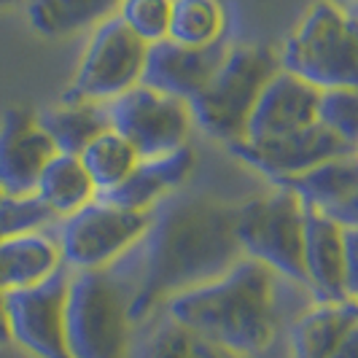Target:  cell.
<instances>
[{"instance_id": "6da1fadb", "label": "cell", "mask_w": 358, "mask_h": 358, "mask_svg": "<svg viewBox=\"0 0 358 358\" xmlns=\"http://www.w3.org/2000/svg\"><path fill=\"white\" fill-rule=\"evenodd\" d=\"M240 259L237 208L176 192L148 213L138 243L108 269L127 288L132 323H145L170 296L224 275Z\"/></svg>"}, {"instance_id": "7a4b0ae2", "label": "cell", "mask_w": 358, "mask_h": 358, "mask_svg": "<svg viewBox=\"0 0 358 358\" xmlns=\"http://www.w3.org/2000/svg\"><path fill=\"white\" fill-rule=\"evenodd\" d=\"M275 272L243 256L224 275L170 296L162 310L243 358L264 353L278 334Z\"/></svg>"}, {"instance_id": "3957f363", "label": "cell", "mask_w": 358, "mask_h": 358, "mask_svg": "<svg viewBox=\"0 0 358 358\" xmlns=\"http://www.w3.org/2000/svg\"><path fill=\"white\" fill-rule=\"evenodd\" d=\"M280 71V52L264 43L229 46L208 87L189 103L194 124L224 145L245 138V127L259 94Z\"/></svg>"}, {"instance_id": "277c9868", "label": "cell", "mask_w": 358, "mask_h": 358, "mask_svg": "<svg viewBox=\"0 0 358 358\" xmlns=\"http://www.w3.org/2000/svg\"><path fill=\"white\" fill-rule=\"evenodd\" d=\"M280 68L315 90L358 87V22L331 0H318L280 49Z\"/></svg>"}, {"instance_id": "5b68a950", "label": "cell", "mask_w": 358, "mask_h": 358, "mask_svg": "<svg viewBox=\"0 0 358 358\" xmlns=\"http://www.w3.org/2000/svg\"><path fill=\"white\" fill-rule=\"evenodd\" d=\"M129 296L110 269L71 272L65 302V340L71 358H127Z\"/></svg>"}, {"instance_id": "8992f818", "label": "cell", "mask_w": 358, "mask_h": 358, "mask_svg": "<svg viewBox=\"0 0 358 358\" xmlns=\"http://www.w3.org/2000/svg\"><path fill=\"white\" fill-rule=\"evenodd\" d=\"M237 243L243 256L275 275L307 286L305 278V205L294 192L272 186L264 197L237 205Z\"/></svg>"}, {"instance_id": "52a82bcc", "label": "cell", "mask_w": 358, "mask_h": 358, "mask_svg": "<svg viewBox=\"0 0 358 358\" xmlns=\"http://www.w3.org/2000/svg\"><path fill=\"white\" fill-rule=\"evenodd\" d=\"M148 213L124 210L94 197L81 210L59 218L57 245L62 267L71 272L108 269L138 243L148 224Z\"/></svg>"}, {"instance_id": "ba28073f", "label": "cell", "mask_w": 358, "mask_h": 358, "mask_svg": "<svg viewBox=\"0 0 358 358\" xmlns=\"http://www.w3.org/2000/svg\"><path fill=\"white\" fill-rule=\"evenodd\" d=\"M145 52H148V43L132 36L119 17L100 22L92 30L90 43L78 62V71L62 97L65 100H94V103L116 100L119 94L141 84Z\"/></svg>"}, {"instance_id": "9c48e42d", "label": "cell", "mask_w": 358, "mask_h": 358, "mask_svg": "<svg viewBox=\"0 0 358 358\" xmlns=\"http://www.w3.org/2000/svg\"><path fill=\"white\" fill-rule=\"evenodd\" d=\"M110 129L138 151L141 159L170 154L189 143L192 110L183 100L138 84L108 103Z\"/></svg>"}, {"instance_id": "30bf717a", "label": "cell", "mask_w": 358, "mask_h": 358, "mask_svg": "<svg viewBox=\"0 0 358 358\" xmlns=\"http://www.w3.org/2000/svg\"><path fill=\"white\" fill-rule=\"evenodd\" d=\"M71 269L57 267L33 286L6 291V315L11 342L36 358H71L65 340V302Z\"/></svg>"}, {"instance_id": "8fae6325", "label": "cell", "mask_w": 358, "mask_h": 358, "mask_svg": "<svg viewBox=\"0 0 358 358\" xmlns=\"http://www.w3.org/2000/svg\"><path fill=\"white\" fill-rule=\"evenodd\" d=\"M229 154L243 164H248L251 170L262 173L272 183H280L294 176H302L307 170H313L315 164L326 159H334L342 154H350L353 148L345 145L340 138H334L326 127L315 124L288 132L280 138H269V141H237L229 143Z\"/></svg>"}, {"instance_id": "7c38bea8", "label": "cell", "mask_w": 358, "mask_h": 358, "mask_svg": "<svg viewBox=\"0 0 358 358\" xmlns=\"http://www.w3.org/2000/svg\"><path fill=\"white\" fill-rule=\"evenodd\" d=\"M57 148L33 108L14 106L0 119V194L33 197Z\"/></svg>"}, {"instance_id": "4fadbf2b", "label": "cell", "mask_w": 358, "mask_h": 358, "mask_svg": "<svg viewBox=\"0 0 358 358\" xmlns=\"http://www.w3.org/2000/svg\"><path fill=\"white\" fill-rule=\"evenodd\" d=\"M229 52V41L221 38L210 46H183L170 38L148 46L141 84L183 100L186 106L208 87L218 65Z\"/></svg>"}, {"instance_id": "5bb4252c", "label": "cell", "mask_w": 358, "mask_h": 358, "mask_svg": "<svg viewBox=\"0 0 358 358\" xmlns=\"http://www.w3.org/2000/svg\"><path fill=\"white\" fill-rule=\"evenodd\" d=\"M318 100H321V90L310 87L307 81L280 68L259 94V103L248 119L243 141H251V143L269 141V138H280L315 124Z\"/></svg>"}, {"instance_id": "9a60e30c", "label": "cell", "mask_w": 358, "mask_h": 358, "mask_svg": "<svg viewBox=\"0 0 358 358\" xmlns=\"http://www.w3.org/2000/svg\"><path fill=\"white\" fill-rule=\"evenodd\" d=\"M194 164H197V154L189 143L170 151V154L141 159L138 167L116 189L97 194V199H103L108 205H116V208H124V210L148 213L164 197L180 192V186L194 173Z\"/></svg>"}, {"instance_id": "2e32d148", "label": "cell", "mask_w": 358, "mask_h": 358, "mask_svg": "<svg viewBox=\"0 0 358 358\" xmlns=\"http://www.w3.org/2000/svg\"><path fill=\"white\" fill-rule=\"evenodd\" d=\"M305 278L315 302H342L345 296V245L342 227L326 213L305 208Z\"/></svg>"}, {"instance_id": "e0dca14e", "label": "cell", "mask_w": 358, "mask_h": 358, "mask_svg": "<svg viewBox=\"0 0 358 358\" xmlns=\"http://www.w3.org/2000/svg\"><path fill=\"white\" fill-rule=\"evenodd\" d=\"M62 267L57 237L46 229L0 240V294L33 286Z\"/></svg>"}, {"instance_id": "ac0fdd59", "label": "cell", "mask_w": 358, "mask_h": 358, "mask_svg": "<svg viewBox=\"0 0 358 358\" xmlns=\"http://www.w3.org/2000/svg\"><path fill=\"white\" fill-rule=\"evenodd\" d=\"M358 321V302H315L291 329V358H331L348 329Z\"/></svg>"}, {"instance_id": "d6986e66", "label": "cell", "mask_w": 358, "mask_h": 358, "mask_svg": "<svg viewBox=\"0 0 358 358\" xmlns=\"http://www.w3.org/2000/svg\"><path fill=\"white\" fill-rule=\"evenodd\" d=\"M41 127L52 138L54 148L59 154L81 157V151L106 129H110L108 103L94 100H59L57 106L38 113Z\"/></svg>"}, {"instance_id": "ffe728a7", "label": "cell", "mask_w": 358, "mask_h": 358, "mask_svg": "<svg viewBox=\"0 0 358 358\" xmlns=\"http://www.w3.org/2000/svg\"><path fill=\"white\" fill-rule=\"evenodd\" d=\"M272 186H283L294 192L296 199L305 205L307 210L326 213L334 205H340L345 197H350L358 189V157L356 151L342 154L334 159H326L307 170L302 176H294Z\"/></svg>"}, {"instance_id": "44dd1931", "label": "cell", "mask_w": 358, "mask_h": 358, "mask_svg": "<svg viewBox=\"0 0 358 358\" xmlns=\"http://www.w3.org/2000/svg\"><path fill=\"white\" fill-rule=\"evenodd\" d=\"M135 358H243L202 337L199 331L173 321L164 310H157L148 321L141 342L135 345Z\"/></svg>"}, {"instance_id": "7402d4cb", "label": "cell", "mask_w": 358, "mask_h": 358, "mask_svg": "<svg viewBox=\"0 0 358 358\" xmlns=\"http://www.w3.org/2000/svg\"><path fill=\"white\" fill-rule=\"evenodd\" d=\"M122 0H27L33 30L46 38H65L94 30L100 22L116 17Z\"/></svg>"}, {"instance_id": "603a6c76", "label": "cell", "mask_w": 358, "mask_h": 358, "mask_svg": "<svg viewBox=\"0 0 358 358\" xmlns=\"http://www.w3.org/2000/svg\"><path fill=\"white\" fill-rule=\"evenodd\" d=\"M36 197L46 205V210L54 218H65L90 205L97 197V189L78 157L57 151L38 178Z\"/></svg>"}, {"instance_id": "cb8c5ba5", "label": "cell", "mask_w": 358, "mask_h": 358, "mask_svg": "<svg viewBox=\"0 0 358 358\" xmlns=\"http://www.w3.org/2000/svg\"><path fill=\"white\" fill-rule=\"evenodd\" d=\"M167 38L183 46H210L227 38V11L221 0H173Z\"/></svg>"}, {"instance_id": "d4e9b609", "label": "cell", "mask_w": 358, "mask_h": 358, "mask_svg": "<svg viewBox=\"0 0 358 358\" xmlns=\"http://www.w3.org/2000/svg\"><path fill=\"white\" fill-rule=\"evenodd\" d=\"M81 164L90 173L92 183L97 189V194L116 189L122 180L138 167V151L127 143L124 138L113 129H106L103 135H97L84 151H81Z\"/></svg>"}, {"instance_id": "484cf974", "label": "cell", "mask_w": 358, "mask_h": 358, "mask_svg": "<svg viewBox=\"0 0 358 358\" xmlns=\"http://www.w3.org/2000/svg\"><path fill=\"white\" fill-rule=\"evenodd\" d=\"M318 124L356 151L358 145V87L323 90L318 100Z\"/></svg>"}, {"instance_id": "4316f807", "label": "cell", "mask_w": 358, "mask_h": 358, "mask_svg": "<svg viewBox=\"0 0 358 358\" xmlns=\"http://www.w3.org/2000/svg\"><path fill=\"white\" fill-rule=\"evenodd\" d=\"M170 8H173V0H122L116 17L122 19V24L132 36H138L151 46L167 38Z\"/></svg>"}, {"instance_id": "83f0119b", "label": "cell", "mask_w": 358, "mask_h": 358, "mask_svg": "<svg viewBox=\"0 0 358 358\" xmlns=\"http://www.w3.org/2000/svg\"><path fill=\"white\" fill-rule=\"evenodd\" d=\"M52 221H57L46 205L33 197H0V240H8L14 234L46 229Z\"/></svg>"}, {"instance_id": "f1b7e54d", "label": "cell", "mask_w": 358, "mask_h": 358, "mask_svg": "<svg viewBox=\"0 0 358 358\" xmlns=\"http://www.w3.org/2000/svg\"><path fill=\"white\" fill-rule=\"evenodd\" d=\"M345 245V296L358 302V229H342Z\"/></svg>"}, {"instance_id": "f546056e", "label": "cell", "mask_w": 358, "mask_h": 358, "mask_svg": "<svg viewBox=\"0 0 358 358\" xmlns=\"http://www.w3.org/2000/svg\"><path fill=\"white\" fill-rule=\"evenodd\" d=\"M326 215L342 227V229H358V189L350 194V197H345L340 205H334L331 210H326Z\"/></svg>"}, {"instance_id": "4dcf8cb0", "label": "cell", "mask_w": 358, "mask_h": 358, "mask_svg": "<svg viewBox=\"0 0 358 358\" xmlns=\"http://www.w3.org/2000/svg\"><path fill=\"white\" fill-rule=\"evenodd\" d=\"M331 358H358V321L348 329V334L342 337V342L331 353Z\"/></svg>"}, {"instance_id": "1f68e13d", "label": "cell", "mask_w": 358, "mask_h": 358, "mask_svg": "<svg viewBox=\"0 0 358 358\" xmlns=\"http://www.w3.org/2000/svg\"><path fill=\"white\" fill-rule=\"evenodd\" d=\"M11 342V331H8V315H6V296L0 294V345Z\"/></svg>"}, {"instance_id": "d6a6232c", "label": "cell", "mask_w": 358, "mask_h": 358, "mask_svg": "<svg viewBox=\"0 0 358 358\" xmlns=\"http://www.w3.org/2000/svg\"><path fill=\"white\" fill-rule=\"evenodd\" d=\"M27 0H0V8H14V6H22Z\"/></svg>"}, {"instance_id": "836d02e7", "label": "cell", "mask_w": 358, "mask_h": 358, "mask_svg": "<svg viewBox=\"0 0 358 358\" xmlns=\"http://www.w3.org/2000/svg\"><path fill=\"white\" fill-rule=\"evenodd\" d=\"M348 11H350V17H353V19L358 22V0H356V3H350V6H348Z\"/></svg>"}, {"instance_id": "e575fe53", "label": "cell", "mask_w": 358, "mask_h": 358, "mask_svg": "<svg viewBox=\"0 0 358 358\" xmlns=\"http://www.w3.org/2000/svg\"><path fill=\"white\" fill-rule=\"evenodd\" d=\"M331 3H337V6H342V8H348V6L356 3V0H331Z\"/></svg>"}, {"instance_id": "d590c367", "label": "cell", "mask_w": 358, "mask_h": 358, "mask_svg": "<svg viewBox=\"0 0 358 358\" xmlns=\"http://www.w3.org/2000/svg\"><path fill=\"white\" fill-rule=\"evenodd\" d=\"M356 157H358V145H356Z\"/></svg>"}, {"instance_id": "8d00e7d4", "label": "cell", "mask_w": 358, "mask_h": 358, "mask_svg": "<svg viewBox=\"0 0 358 358\" xmlns=\"http://www.w3.org/2000/svg\"><path fill=\"white\" fill-rule=\"evenodd\" d=\"M0 197H3V194H0Z\"/></svg>"}]
</instances>
